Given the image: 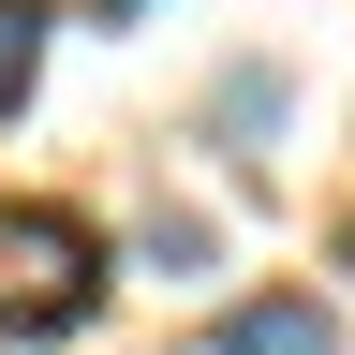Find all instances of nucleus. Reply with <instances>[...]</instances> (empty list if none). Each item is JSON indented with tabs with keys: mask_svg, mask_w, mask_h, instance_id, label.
Wrapping results in <instances>:
<instances>
[{
	"mask_svg": "<svg viewBox=\"0 0 355 355\" xmlns=\"http://www.w3.org/2000/svg\"><path fill=\"white\" fill-rule=\"evenodd\" d=\"M89 296H104V237L74 207L0 222V340H60V326H89Z\"/></svg>",
	"mask_w": 355,
	"mask_h": 355,
	"instance_id": "f257e3e1",
	"label": "nucleus"
},
{
	"mask_svg": "<svg viewBox=\"0 0 355 355\" xmlns=\"http://www.w3.org/2000/svg\"><path fill=\"white\" fill-rule=\"evenodd\" d=\"M207 355H340V326H326L311 296H237V311H222V340H207Z\"/></svg>",
	"mask_w": 355,
	"mask_h": 355,
	"instance_id": "f03ea898",
	"label": "nucleus"
},
{
	"mask_svg": "<svg viewBox=\"0 0 355 355\" xmlns=\"http://www.w3.org/2000/svg\"><path fill=\"white\" fill-rule=\"evenodd\" d=\"M30 74H44V0H0V119L30 104Z\"/></svg>",
	"mask_w": 355,
	"mask_h": 355,
	"instance_id": "7ed1b4c3",
	"label": "nucleus"
},
{
	"mask_svg": "<svg viewBox=\"0 0 355 355\" xmlns=\"http://www.w3.org/2000/svg\"><path fill=\"white\" fill-rule=\"evenodd\" d=\"M266 119H282V74H222V133L266 148Z\"/></svg>",
	"mask_w": 355,
	"mask_h": 355,
	"instance_id": "20e7f679",
	"label": "nucleus"
},
{
	"mask_svg": "<svg viewBox=\"0 0 355 355\" xmlns=\"http://www.w3.org/2000/svg\"><path fill=\"white\" fill-rule=\"evenodd\" d=\"M148 266H178V282H193V266H207V222H193V207H163V222H148Z\"/></svg>",
	"mask_w": 355,
	"mask_h": 355,
	"instance_id": "39448f33",
	"label": "nucleus"
},
{
	"mask_svg": "<svg viewBox=\"0 0 355 355\" xmlns=\"http://www.w3.org/2000/svg\"><path fill=\"white\" fill-rule=\"evenodd\" d=\"M89 15H148V0H89Z\"/></svg>",
	"mask_w": 355,
	"mask_h": 355,
	"instance_id": "423d86ee",
	"label": "nucleus"
}]
</instances>
